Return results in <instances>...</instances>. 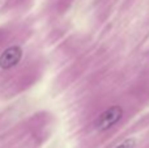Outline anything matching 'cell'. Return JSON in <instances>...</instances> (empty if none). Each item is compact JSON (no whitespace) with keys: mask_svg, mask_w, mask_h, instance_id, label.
<instances>
[{"mask_svg":"<svg viewBox=\"0 0 149 148\" xmlns=\"http://www.w3.org/2000/svg\"><path fill=\"white\" fill-rule=\"evenodd\" d=\"M122 115H123L122 108L118 106V105H114V106L109 108L107 110H105V112L97 118L94 126L98 131H106V130H109V128H111L113 126H115L116 123L120 121Z\"/></svg>","mask_w":149,"mask_h":148,"instance_id":"1","label":"cell"},{"mask_svg":"<svg viewBox=\"0 0 149 148\" xmlns=\"http://www.w3.org/2000/svg\"><path fill=\"white\" fill-rule=\"evenodd\" d=\"M22 58V49L20 46H10L3 51L0 55V67L3 70L15 67Z\"/></svg>","mask_w":149,"mask_h":148,"instance_id":"2","label":"cell"},{"mask_svg":"<svg viewBox=\"0 0 149 148\" xmlns=\"http://www.w3.org/2000/svg\"><path fill=\"white\" fill-rule=\"evenodd\" d=\"M135 144H136L135 139H126L123 143H120L119 146H116L115 148H134Z\"/></svg>","mask_w":149,"mask_h":148,"instance_id":"3","label":"cell"}]
</instances>
